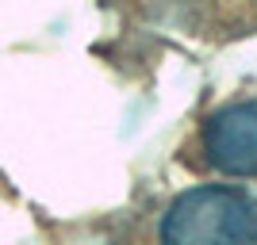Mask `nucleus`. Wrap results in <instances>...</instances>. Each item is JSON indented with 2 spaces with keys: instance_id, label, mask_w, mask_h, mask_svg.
<instances>
[{
  "instance_id": "f257e3e1",
  "label": "nucleus",
  "mask_w": 257,
  "mask_h": 245,
  "mask_svg": "<svg viewBox=\"0 0 257 245\" xmlns=\"http://www.w3.org/2000/svg\"><path fill=\"white\" fill-rule=\"evenodd\" d=\"M161 245H257V195L234 184H200L169 203Z\"/></svg>"
},
{
  "instance_id": "f03ea898",
  "label": "nucleus",
  "mask_w": 257,
  "mask_h": 245,
  "mask_svg": "<svg viewBox=\"0 0 257 245\" xmlns=\"http://www.w3.org/2000/svg\"><path fill=\"white\" fill-rule=\"evenodd\" d=\"M204 157L223 176H257V100L219 107L200 134Z\"/></svg>"
}]
</instances>
